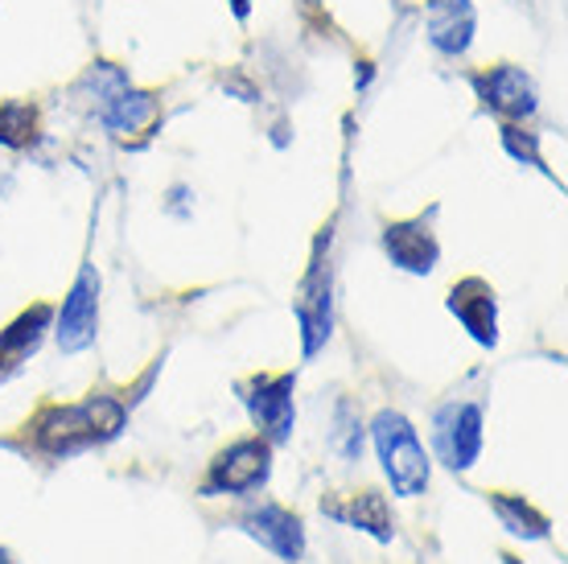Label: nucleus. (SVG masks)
Instances as JSON below:
<instances>
[{
  "label": "nucleus",
  "mask_w": 568,
  "mask_h": 564,
  "mask_svg": "<svg viewBox=\"0 0 568 564\" xmlns=\"http://www.w3.org/2000/svg\"><path fill=\"white\" fill-rule=\"evenodd\" d=\"M124 421L129 416H124L120 400H112V395H87L83 404H50V409H42L33 416V424H29V437L50 457H71V453H83L91 445L120 437Z\"/></svg>",
  "instance_id": "nucleus-1"
},
{
  "label": "nucleus",
  "mask_w": 568,
  "mask_h": 564,
  "mask_svg": "<svg viewBox=\"0 0 568 564\" xmlns=\"http://www.w3.org/2000/svg\"><path fill=\"white\" fill-rule=\"evenodd\" d=\"M375 453L384 462V474L399 498H420L428 491V453L416 437L413 421L396 409H384L371 421Z\"/></svg>",
  "instance_id": "nucleus-2"
},
{
  "label": "nucleus",
  "mask_w": 568,
  "mask_h": 564,
  "mask_svg": "<svg viewBox=\"0 0 568 564\" xmlns=\"http://www.w3.org/2000/svg\"><path fill=\"white\" fill-rule=\"evenodd\" d=\"M297 322H301V351L305 359L326 346L334 325V269H329V231L317 240L310 260V272L297 289Z\"/></svg>",
  "instance_id": "nucleus-3"
},
{
  "label": "nucleus",
  "mask_w": 568,
  "mask_h": 564,
  "mask_svg": "<svg viewBox=\"0 0 568 564\" xmlns=\"http://www.w3.org/2000/svg\"><path fill=\"white\" fill-rule=\"evenodd\" d=\"M293 387H297V375L284 371V375H256V380L240 383V395L252 421H256L260 437L272 441V445H284L293 437V424H297V404H293Z\"/></svg>",
  "instance_id": "nucleus-4"
},
{
  "label": "nucleus",
  "mask_w": 568,
  "mask_h": 564,
  "mask_svg": "<svg viewBox=\"0 0 568 564\" xmlns=\"http://www.w3.org/2000/svg\"><path fill=\"white\" fill-rule=\"evenodd\" d=\"M268 474H272V441L243 437L235 445H227L223 453H214L202 494H252L268 482Z\"/></svg>",
  "instance_id": "nucleus-5"
},
{
  "label": "nucleus",
  "mask_w": 568,
  "mask_h": 564,
  "mask_svg": "<svg viewBox=\"0 0 568 564\" xmlns=\"http://www.w3.org/2000/svg\"><path fill=\"white\" fill-rule=\"evenodd\" d=\"M433 450L449 470H469L483 453V409L469 400H449L433 416Z\"/></svg>",
  "instance_id": "nucleus-6"
},
{
  "label": "nucleus",
  "mask_w": 568,
  "mask_h": 564,
  "mask_svg": "<svg viewBox=\"0 0 568 564\" xmlns=\"http://www.w3.org/2000/svg\"><path fill=\"white\" fill-rule=\"evenodd\" d=\"M54 334L62 354H79L95 342V334H100V272H95V264H87L79 272V281L71 284Z\"/></svg>",
  "instance_id": "nucleus-7"
},
{
  "label": "nucleus",
  "mask_w": 568,
  "mask_h": 564,
  "mask_svg": "<svg viewBox=\"0 0 568 564\" xmlns=\"http://www.w3.org/2000/svg\"><path fill=\"white\" fill-rule=\"evenodd\" d=\"M474 91H478V99H483L490 112L507 115V120H531L536 108H540L536 79L524 67H511V62H503L495 71L474 74Z\"/></svg>",
  "instance_id": "nucleus-8"
},
{
  "label": "nucleus",
  "mask_w": 568,
  "mask_h": 564,
  "mask_svg": "<svg viewBox=\"0 0 568 564\" xmlns=\"http://www.w3.org/2000/svg\"><path fill=\"white\" fill-rule=\"evenodd\" d=\"M240 527L256 540V544L276 552L281 561L297 564L301 556H305V523H301V515L281 507V503H260V507H252L240 520Z\"/></svg>",
  "instance_id": "nucleus-9"
},
{
  "label": "nucleus",
  "mask_w": 568,
  "mask_h": 564,
  "mask_svg": "<svg viewBox=\"0 0 568 564\" xmlns=\"http://www.w3.org/2000/svg\"><path fill=\"white\" fill-rule=\"evenodd\" d=\"M384 252L396 269L416 272V276H425V272L437 269L440 243H437V235H433V211H428V219L420 214V219H408V223H387Z\"/></svg>",
  "instance_id": "nucleus-10"
},
{
  "label": "nucleus",
  "mask_w": 568,
  "mask_h": 564,
  "mask_svg": "<svg viewBox=\"0 0 568 564\" xmlns=\"http://www.w3.org/2000/svg\"><path fill=\"white\" fill-rule=\"evenodd\" d=\"M449 313L469 330V339L478 346H498V301L495 289L483 276H466L449 289Z\"/></svg>",
  "instance_id": "nucleus-11"
},
{
  "label": "nucleus",
  "mask_w": 568,
  "mask_h": 564,
  "mask_svg": "<svg viewBox=\"0 0 568 564\" xmlns=\"http://www.w3.org/2000/svg\"><path fill=\"white\" fill-rule=\"evenodd\" d=\"M474 26H478V13H474L469 0H428V42L445 58L466 54L469 42H474Z\"/></svg>",
  "instance_id": "nucleus-12"
},
{
  "label": "nucleus",
  "mask_w": 568,
  "mask_h": 564,
  "mask_svg": "<svg viewBox=\"0 0 568 564\" xmlns=\"http://www.w3.org/2000/svg\"><path fill=\"white\" fill-rule=\"evenodd\" d=\"M156 115H161L156 95L136 91V87H129V83L120 87V91H112V95L100 103L103 128L115 132V137H144V132L156 124Z\"/></svg>",
  "instance_id": "nucleus-13"
},
{
  "label": "nucleus",
  "mask_w": 568,
  "mask_h": 564,
  "mask_svg": "<svg viewBox=\"0 0 568 564\" xmlns=\"http://www.w3.org/2000/svg\"><path fill=\"white\" fill-rule=\"evenodd\" d=\"M322 511L326 515H334V520L351 523V527H358V532H367V536H375L379 544H387V540L396 536V520H392V511H387V498L379 491H363L351 498V507H334V503H322Z\"/></svg>",
  "instance_id": "nucleus-14"
},
{
  "label": "nucleus",
  "mask_w": 568,
  "mask_h": 564,
  "mask_svg": "<svg viewBox=\"0 0 568 564\" xmlns=\"http://www.w3.org/2000/svg\"><path fill=\"white\" fill-rule=\"evenodd\" d=\"M490 507H495L498 523H503V527H507L511 536H519V540H548V532H552L548 515L531 507L524 494L495 491V494H490Z\"/></svg>",
  "instance_id": "nucleus-15"
},
{
  "label": "nucleus",
  "mask_w": 568,
  "mask_h": 564,
  "mask_svg": "<svg viewBox=\"0 0 568 564\" xmlns=\"http://www.w3.org/2000/svg\"><path fill=\"white\" fill-rule=\"evenodd\" d=\"M50 318H54L50 305H33V310H26L4 334H0V354H4L13 367L21 363V359H29V354L42 346L45 330H50Z\"/></svg>",
  "instance_id": "nucleus-16"
},
{
  "label": "nucleus",
  "mask_w": 568,
  "mask_h": 564,
  "mask_svg": "<svg viewBox=\"0 0 568 564\" xmlns=\"http://www.w3.org/2000/svg\"><path fill=\"white\" fill-rule=\"evenodd\" d=\"M38 137V112L29 103H0V144L26 149Z\"/></svg>",
  "instance_id": "nucleus-17"
},
{
  "label": "nucleus",
  "mask_w": 568,
  "mask_h": 564,
  "mask_svg": "<svg viewBox=\"0 0 568 564\" xmlns=\"http://www.w3.org/2000/svg\"><path fill=\"white\" fill-rule=\"evenodd\" d=\"M334 450L346 457V462H355L358 453H363V424L358 416L351 412V404H338V429H334Z\"/></svg>",
  "instance_id": "nucleus-18"
},
{
  "label": "nucleus",
  "mask_w": 568,
  "mask_h": 564,
  "mask_svg": "<svg viewBox=\"0 0 568 564\" xmlns=\"http://www.w3.org/2000/svg\"><path fill=\"white\" fill-rule=\"evenodd\" d=\"M503 144H507V153L515 161H527V165H540L544 170V157H540V144H536V132H524V128L507 124L503 128Z\"/></svg>",
  "instance_id": "nucleus-19"
},
{
  "label": "nucleus",
  "mask_w": 568,
  "mask_h": 564,
  "mask_svg": "<svg viewBox=\"0 0 568 564\" xmlns=\"http://www.w3.org/2000/svg\"><path fill=\"white\" fill-rule=\"evenodd\" d=\"M231 13H235L243 21V17L252 13V0H231Z\"/></svg>",
  "instance_id": "nucleus-20"
},
{
  "label": "nucleus",
  "mask_w": 568,
  "mask_h": 564,
  "mask_svg": "<svg viewBox=\"0 0 568 564\" xmlns=\"http://www.w3.org/2000/svg\"><path fill=\"white\" fill-rule=\"evenodd\" d=\"M13 363H9V359H4V354H0V383H4V380H9V375H13Z\"/></svg>",
  "instance_id": "nucleus-21"
},
{
  "label": "nucleus",
  "mask_w": 568,
  "mask_h": 564,
  "mask_svg": "<svg viewBox=\"0 0 568 564\" xmlns=\"http://www.w3.org/2000/svg\"><path fill=\"white\" fill-rule=\"evenodd\" d=\"M0 564H21V561H17V556L9 548H0Z\"/></svg>",
  "instance_id": "nucleus-22"
}]
</instances>
